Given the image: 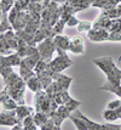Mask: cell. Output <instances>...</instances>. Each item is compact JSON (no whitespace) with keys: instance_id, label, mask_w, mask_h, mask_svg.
I'll return each instance as SVG.
<instances>
[{"instance_id":"6da1fadb","label":"cell","mask_w":121,"mask_h":130,"mask_svg":"<svg viewBox=\"0 0 121 130\" xmlns=\"http://www.w3.org/2000/svg\"><path fill=\"white\" fill-rule=\"evenodd\" d=\"M93 62L98 67H101V69L108 75V79L110 83H113V84L121 83V71L115 66L111 57H102L98 60H93Z\"/></svg>"},{"instance_id":"7a4b0ae2","label":"cell","mask_w":121,"mask_h":130,"mask_svg":"<svg viewBox=\"0 0 121 130\" xmlns=\"http://www.w3.org/2000/svg\"><path fill=\"white\" fill-rule=\"evenodd\" d=\"M70 64H71V61L69 60V57L65 56L63 52H62L61 56L56 57L53 61H51V62L47 64V67H50V69L55 71V72H61V71L65 69L68 66H70Z\"/></svg>"},{"instance_id":"3957f363","label":"cell","mask_w":121,"mask_h":130,"mask_svg":"<svg viewBox=\"0 0 121 130\" xmlns=\"http://www.w3.org/2000/svg\"><path fill=\"white\" fill-rule=\"evenodd\" d=\"M55 49H56L55 43H53V41H51V40L46 39L44 43H41L40 46H39V55L41 56L42 61L50 60V57H51L52 52H53V50H55Z\"/></svg>"},{"instance_id":"277c9868","label":"cell","mask_w":121,"mask_h":130,"mask_svg":"<svg viewBox=\"0 0 121 130\" xmlns=\"http://www.w3.org/2000/svg\"><path fill=\"white\" fill-rule=\"evenodd\" d=\"M69 50H71L74 54H84V41L80 37H75L70 40Z\"/></svg>"},{"instance_id":"5b68a950","label":"cell","mask_w":121,"mask_h":130,"mask_svg":"<svg viewBox=\"0 0 121 130\" xmlns=\"http://www.w3.org/2000/svg\"><path fill=\"white\" fill-rule=\"evenodd\" d=\"M53 43H55V46L57 50H67V49H69L70 39L67 37H63V35H57Z\"/></svg>"},{"instance_id":"8992f818","label":"cell","mask_w":121,"mask_h":130,"mask_svg":"<svg viewBox=\"0 0 121 130\" xmlns=\"http://www.w3.org/2000/svg\"><path fill=\"white\" fill-rule=\"evenodd\" d=\"M88 37H90V39L93 40V41H103V40H107L109 38V37H108V33H107L105 30H103V29L90 30Z\"/></svg>"},{"instance_id":"52a82bcc","label":"cell","mask_w":121,"mask_h":130,"mask_svg":"<svg viewBox=\"0 0 121 130\" xmlns=\"http://www.w3.org/2000/svg\"><path fill=\"white\" fill-rule=\"evenodd\" d=\"M13 113V112H11V114ZM10 113H1L0 114V125H16L19 122V120H17V118L16 117H13V116H11Z\"/></svg>"},{"instance_id":"ba28073f","label":"cell","mask_w":121,"mask_h":130,"mask_svg":"<svg viewBox=\"0 0 121 130\" xmlns=\"http://www.w3.org/2000/svg\"><path fill=\"white\" fill-rule=\"evenodd\" d=\"M27 84H28L29 89L32 91H34V92H39L41 89V80L38 78V77H35V75H33V77H30L28 80H27Z\"/></svg>"},{"instance_id":"9c48e42d","label":"cell","mask_w":121,"mask_h":130,"mask_svg":"<svg viewBox=\"0 0 121 130\" xmlns=\"http://www.w3.org/2000/svg\"><path fill=\"white\" fill-rule=\"evenodd\" d=\"M16 112H17L18 117L21 119L26 118V117H28L29 113L32 112V108L29 107H26V106H17V108H16Z\"/></svg>"},{"instance_id":"30bf717a","label":"cell","mask_w":121,"mask_h":130,"mask_svg":"<svg viewBox=\"0 0 121 130\" xmlns=\"http://www.w3.org/2000/svg\"><path fill=\"white\" fill-rule=\"evenodd\" d=\"M103 117L107 120H109V122H114V120H116V119L119 118V116H117L115 109H109V108L103 112Z\"/></svg>"},{"instance_id":"8fae6325","label":"cell","mask_w":121,"mask_h":130,"mask_svg":"<svg viewBox=\"0 0 121 130\" xmlns=\"http://www.w3.org/2000/svg\"><path fill=\"white\" fill-rule=\"evenodd\" d=\"M91 23L90 22H80L78 24V30L79 32H88L91 30Z\"/></svg>"},{"instance_id":"7c38bea8","label":"cell","mask_w":121,"mask_h":130,"mask_svg":"<svg viewBox=\"0 0 121 130\" xmlns=\"http://www.w3.org/2000/svg\"><path fill=\"white\" fill-rule=\"evenodd\" d=\"M79 105H80V102H79V101H75V100H73V99H70L69 101L65 103V107L68 108V109H69V112H70V111L75 109V108L78 107Z\"/></svg>"},{"instance_id":"4fadbf2b","label":"cell","mask_w":121,"mask_h":130,"mask_svg":"<svg viewBox=\"0 0 121 130\" xmlns=\"http://www.w3.org/2000/svg\"><path fill=\"white\" fill-rule=\"evenodd\" d=\"M121 106V100H114L108 103V108L109 109H117Z\"/></svg>"},{"instance_id":"5bb4252c","label":"cell","mask_w":121,"mask_h":130,"mask_svg":"<svg viewBox=\"0 0 121 130\" xmlns=\"http://www.w3.org/2000/svg\"><path fill=\"white\" fill-rule=\"evenodd\" d=\"M80 23V21L79 20H76L74 16L71 17H68V21H67V24L69 26V27H74V26H78Z\"/></svg>"},{"instance_id":"9a60e30c","label":"cell","mask_w":121,"mask_h":130,"mask_svg":"<svg viewBox=\"0 0 121 130\" xmlns=\"http://www.w3.org/2000/svg\"><path fill=\"white\" fill-rule=\"evenodd\" d=\"M64 24H65V21H64V20H61V21H59V23H57V26H56V29H55V30H56L57 33H62Z\"/></svg>"}]
</instances>
